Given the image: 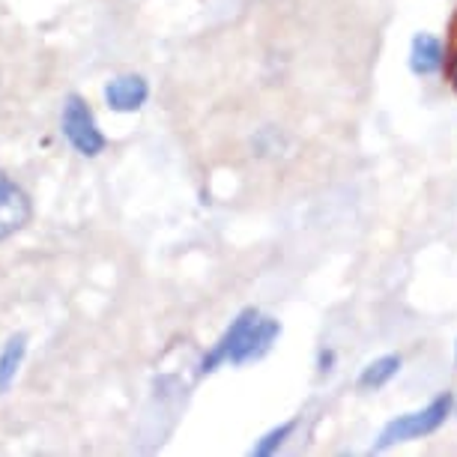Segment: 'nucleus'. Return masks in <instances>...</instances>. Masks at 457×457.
<instances>
[{"label": "nucleus", "mask_w": 457, "mask_h": 457, "mask_svg": "<svg viewBox=\"0 0 457 457\" xmlns=\"http://www.w3.org/2000/svg\"><path fill=\"white\" fill-rule=\"evenodd\" d=\"M454 365H457V341H454Z\"/></svg>", "instance_id": "obj_12"}, {"label": "nucleus", "mask_w": 457, "mask_h": 457, "mask_svg": "<svg viewBox=\"0 0 457 457\" xmlns=\"http://www.w3.org/2000/svg\"><path fill=\"white\" fill-rule=\"evenodd\" d=\"M146 99H150V84L144 75H117L105 84V102L117 114H135L146 105Z\"/></svg>", "instance_id": "obj_6"}, {"label": "nucleus", "mask_w": 457, "mask_h": 457, "mask_svg": "<svg viewBox=\"0 0 457 457\" xmlns=\"http://www.w3.org/2000/svg\"><path fill=\"white\" fill-rule=\"evenodd\" d=\"M278 338H281V323L275 317H266L257 308H243L230 320L228 329L221 332V338L212 344V350L201 359L197 374L206 377L212 370H219L221 365L243 368L248 361L263 359Z\"/></svg>", "instance_id": "obj_1"}, {"label": "nucleus", "mask_w": 457, "mask_h": 457, "mask_svg": "<svg viewBox=\"0 0 457 457\" xmlns=\"http://www.w3.org/2000/svg\"><path fill=\"white\" fill-rule=\"evenodd\" d=\"M454 419H457V398H454Z\"/></svg>", "instance_id": "obj_13"}, {"label": "nucleus", "mask_w": 457, "mask_h": 457, "mask_svg": "<svg viewBox=\"0 0 457 457\" xmlns=\"http://www.w3.org/2000/svg\"><path fill=\"white\" fill-rule=\"evenodd\" d=\"M401 368H403V356H401V353H386V356L370 359L368 365L359 370L356 386H359L361 392H379V389H386V386H389L392 379L401 374Z\"/></svg>", "instance_id": "obj_7"}, {"label": "nucleus", "mask_w": 457, "mask_h": 457, "mask_svg": "<svg viewBox=\"0 0 457 457\" xmlns=\"http://www.w3.org/2000/svg\"><path fill=\"white\" fill-rule=\"evenodd\" d=\"M60 126H63L66 141L72 144L75 153H81L84 159H96L102 150L108 146L105 135L93 117L90 105L84 102L79 93H69L63 102V117H60Z\"/></svg>", "instance_id": "obj_3"}, {"label": "nucleus", "mask_w": 457, "mask_h": 457, "mask_svg": "<svg viewBox=\"0 0 457 457\" xmlns=\"http://www.w3.org/2000/svg\"><path fill=\"white\" fill-rule=\"evenodd\" d=\"M332 368H335V350L323 347L320 353H317V370H320V374H329Z\"/></svg>", "instance_id": "obj_11"}, {"label": "nucleus", "mask_w": 457, "mask_h": 457, "mask_svg": "<svg viewBox=\"0 0 457 457\" xmlns=\"http://www.w3.org/2000/svg\"><path fill=\"white\" fill-rule=\"evenodd\" d=\"M296 434V419H290V421H281V425H275L272 430H266V434L257 439V443L252 445V454L254 457H270L275 454L278 448H284V443Z\"/></svg>", "instance_id": "obj_9"}, {"label": "nucleus", "mask_w": 457, "mask_h": 457, "mask_svg": "<svg viewBox=\"0 0 457 457\" xmlns=\"http://www.w3.org/2000/svg\"><path fill=\"white\" fill-rule=\"evenodd\" d=\"M30 197L10 174L0 170V243L19 234L30 221Z\"/></svg>", "instance_id": "obj_5"}, {"label": "nucleus", "mask_w": 457, "mask_h": 457, "mask_svg": "<svg viewBox=\"0 0 457 457\" xmlns=\"http://www.w3.org/2000/svg\"><path fill=\"white\" fill-rule=\"evenodd\" d=\"M452 416H454V395L452 392L436 395V398L425 403L421 410L403 412V416H395L392 421H386L383 430L377 434V443L370 445V454L389 452L395 445H403V443H412V439L436 434Z\"/></svg>", "instance_id": "obj_2"}, {"label": "nucleus", "mask_w": 457, "mask_h": 457, "mask_svg": "<svg viewBox=\"0 0 457 457\" xmlns=\"http://www.w3.org/2000/svg\"><path fill=\"white\" fill-rule=\"evenodd\" d=\"M445 81L448 87L457 93V46L448 51V63H445Z\"/></svg>", "instance_id": "obj_10"}, {"label": "nucleus", "mask_w": 457, "mask_h": 457, "mask_svg": "<svg viewBox=\"0 0 457 457\" xmlns=\"http://www.w3.org/2000/svg\"><path fill=\"white\" fill-rule=\"evenodd\" d=\"M448 48L443 37L430 30H419L416 37L410 39V51H407V66L416 79H434V75L445 72L448 63Z\"/></svg>", "instance_id": "obj_4"}, {"label": "nucleus", "mask_w": 457, "mask_h": 457, "mask_svg": "<svg viewBox=\"0 0 457 457\" xmlns=\"http://www.w3.org/2000/svg\"><path fill=\"white\" fill-rule=\"evenodd\" d=\"M24 350H28V338H24V335H15V338L6 341L4 353H0V395L10 389V383L15 379V374H19Z\"/></svg>", "instance_id": "obj_8"}]
</instances>
